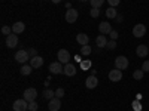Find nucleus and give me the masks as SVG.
Instances as JSON below:
<instances>
[{"label":"nucleus","mask_w":149,"mask_h":111,"mask_svg":"<svg viewBox=\"0 0 149 111\" xmlns=\"http://www.w3.org/2000/svg\"><path fill=\"white\" fill-rule=\"evenodd\" d=\"M2 34H5L6 37L12 34V27H8V25H3L2 27Z\"/></svg>","instance_id":"28"},{"label":"nucleus","mask_w":149,"mask_h":111,"mask_svg":"<svg viewBox=\"0 0 149 111\" xmlns=\"http://www.w3.org/2000/svg\"><path fill=\"white\" fill-rule=\"evenodd\" d=\"M116 19H118V21H116V22H122V16H121V15H119V14H118V16H116Z\"/></svg>","instance_id":"37"},{"label":"nucleus","mask_w":149,"mask_h":111,"mask_svg":"<svg viewBox=\"0 0 149 111\" xmlns=\"http://www.w3.org/2000/svg\"><path fill=\"white\" fill-rule=\"evenodd\" d=\"M142 70H143L145 73H149V61H145V62H143V65H142Z\"/></svg>","instance_id":"35"},{"label":"nucleus","mask_w":149,"mask_h":111,"mask_svg":"<svg viewBox=\"0 0 149 111\" xmlns=\"http://www.w3.org/2000/svg\"><path fill=\"white\" fill-rule=\"evenodd\" d=\"M115 68H118V70H125V68H128V58L127 56H124V55H119V56H116V59H115Z\"/></svg>","instance_id":"1"},{"label":"nucleus","mask_w":149,"mask_h":111,"mask_svg":"<svg viewBox=\"0 0 149 111\" xmlns=\"http://www.w3.org/2000/svg\"><path fill=\"white\" fill-rule=\"evenodd\" d=\"M64 93H66V92H64V89H63V88H58V89L55 90V96H57V98H63V96H64Z\"/></svg>","instance_id":"30"},{"label":"nucleus","mask_w":149,"mask_h":111,"mask_svg":"<svg viewBox=\"0 0 149 111\" xmlns=\"http://www.w3.org/2000/svg\"><path fill=\"white\" fill-rule=\"evenodd\" d=\"M109 80L110 82H121L122 80V71L118 70V68H113V70H110L109 71Z\"/></svg>","instance_id":"8"},{"label":"nucleus","mask_w":149,"mask_h":111,"mask_svg":"<svg viewBox=\"0 0 149 111\" xmlns=\"http://www.w3.org/2000/svg\"><path fill=\"white\" fill-rule=\"evenodd\" d=\"M148 53H149V47L146 45H139L137 47H136V55L137 56L145 58V56H148Z\"/></svg>","instance_id":"13"},{"label":"nucleus","mask_w":149,"mask_h":111,"mask_svg":"<svg viewBox=\"0 0 149 111\" xmlns=\"http://www.w3.org/2000/svg\"><path fill=\"white\" fill-rule=\"evenodd\" d=\"M43 98H45V99H48V101H51L52 98H55V90L46 89V90L43 92Z\"/></svg>","instance_id":"23"},{"label":"nucleus","mask_w":149,"mask_h":111,"mask_svg":"<svg viewBox=\"0 0 149 111\" xmlns=\"http://www.w3.org/2000/svg\"><path fill=\"white\" fill-rule=\"evenodd\" d=\"M48 108L49 111H58L61 108V101H60V98H52L51 101H48Z\"/></svg>","instance_id":"11"},{"label":"nucleus","mask_w":149,"mask_h":111,"mask_svg":"<svg viewBox=\"0 0 149 111\" xmlns=\"http://www.w3.org/2000/svg\"><path fill=\"white\" fill-rule=\"evenodd\" d=\"M12 108H14V111H27L29 110V102L24 99H17L14 104H12Z\"/></svg>","instance_id":"5"},{"label":"nucleus","mask_w":149,"mask_h":111,"mask_svg":"<svg viewBox=\"0 0 149 111\" xmlns=\"http://www.w3.org/2000/svg\"><path fill=\"white\" fill-rule=\"evenodd\" d=\"M133 36L137 37V39H140V37H143L146 34V25L145 24H136V25L133 27Z\"/></svg>","instance_id":"4"},{"label":"nucleus","mask_w":149,"mask_h":111,"mask_svg":"<svg viewBox=\"0 0 149 111\" xmlns=\"http://www.w3.org/2000/svg\"><path fill=\"white\" fill-rule=\"evenodd\" d=\"M81 2H88V0H81Z\"/></svg>","instance_id":"39"},{"label":"nucleus","mask_w":149,"mask_h":111,"mask_svg":"<svg viewBox=\"0 0 149 111\" xmlns=\"http://www.w3.org/2000/svg\"><path fill=\"white\" fill-rule=\"evenodd\" d=\"M90 15H91L93 18H98V16H100V9H97V8H91Z\"/></svg>","instance_id":"27"},{"label":"nucleus","mask_w":149,"mask_h":111,"mask_svg":"<svg viewBox=\"0 0 149 111\" xmlns=\"http://www.w3.org/2000/svg\"><path fill=\"white\" fill-rule=\"evenodd\" d=\"M95 45H97L98 47H106V45H107V39H106V36H103V34L97 36V39H95Z\"/></svg>","instance_id":"20"},{"label":"nucleus","mask_w":149,"mask_h":111,"mask_svg":"<svg viewBox=\"0 0 149 111\" xmlns=\"http://www.w3.org/2000/svg\"><path fill=\"white\" fill-rule=\"evenodd\" d=\"M76 42H78L81 46H85V45H88V42H90V37L86 36L85 33H79V34L76 36Z\"/></svg>","instance_id":"18"},{"label":"nucleus","mask_w":149,"mask_h":111,"mask_svg":"<svg viewBox=\"0 0 149 111\" xmlns=\"http://www.w3.org/2000/svg\"><path fill=\"white\" fill-rule=\"evenodd\" d=\"M17 45H18V34L12 33L10 36H8V37H6V46H8L9 49L17 47Z\"/></svg>","instance_id":"10"},{"label":"nucleus","mask_w":149,"mask_h":111,"mask_svg":"<svg viewBox=\"0 0 149 111\" xmlns=\"http://www.w3.org/2000/svg\"><path fill=\"white\" fill-rule=\"evenodd\" d=\"M51 2H52V3H60L61 0H51Z\"/></svg>","instance_id":"38"},{"label":"nucleus","mask_w":149,"mask_h":111,"mask_svg":"<svg viewBox=\"0 0 149 111\" xmlns=\"http://www.w3.org/2000/svg\"><path fill=\"white\" fill-rule=\"evenodd\" d=\"M133 108H134V111H142V104L139 101H134L133 102Z\"/></svg>","instance_id":"31"},{"label":"nucleus","mask_w":149,"mask_h":111,"mask_svg":"<svg viewBox=\"0 0 149 111\" xmlns=\"http://www.w3.org/2000/svg\"><path fill=\"white\" fill-rule=\"evenodd\" d=\"M98 31H100V34H103V36H107L112 31V25L107 21H103V22H100V25H98Z\"/></svg>","instance_id":"12"},{"label":"nucleus","mask_w":149,"mask_h":111,"mask_svg":"<svg viewBox=\"0 0 149 111\" xmlns=\"http://www.w3.org/2000/svg\"><path fill=\"white\" fill-rule=\"evenodd\" d=\"M24 30H26V24L22 21H17L12 25V33H15V34H21V33H24Z\"/></svg>","instance_id":"14"},{"label":"nucleus","mask_w":149,"mask_h":111,"mask_svg":"<svg viewBox=\"0 0 149 111\" xmlns=\"http://www.w3.org/2000/svg\"><path fill=\"white\" fill-rule=\"evenodd\" d=\"M33 70H34V68H33L31 65L22 64V67H21V74H22V76H30V73H31Z\"/></svg>","instance_id":"21"},{"label":"nucleus","mask_w":149,"mask_h":111,"mask_svg":"<svg viewBox=\"0 0 149 111\" xmlns=\"http://www.w3.org/2000/svg\"><path fill=\"white\" fill-rule=\"evenodd\" d=\"M30 65H31L33 68H40V67L43 65V58H42V56H34V58H31V59H30Z\"/></svg>","instance_id":"17"},{"label":"nucleus","mask_w":149,"mask_h":111,"mask_svg":"<svg viewBox=\"0 0 149 111\" xmlns=\"http://www.w3.org/2000/svg\"><path fill=\"white\" fill-rule=\"evenodd\" d=\"M22 98H24L27 102H33V101H36V98H37V90H36L34 88H29V89L24 90Z\"/></svg>","instance_id":"3"},{"label":"nucleus","mask_w":149,"mask_h":111,"mask_svg":"<svg viewBox=\"0 0 149 111\" xmlns=\"http://www.w3.org/2000/svg\"><path fill=\"white\" fill-rule=\"evenodd\" d=\"M57 56H58V61H60L61 64H69V61H70V53H69V51H66V49H60L58 53H57Z\"/></svg>","instance_id":"9"},{"label":"nucleus","mask_w":149,"mask_h":111,"mask_svg":"<svg viewBox=\"0 0 149 111\" xmlns=\"http://www.w3.org/2000/svg\"><path fill=\"white\" fill-rule=\"evenodd\" d=\"M29 55H30V58H34V56H37V51L36 49H29Z\"/></svg>","instance_id":"36"},{"label":"nucleus","mask_w":149,"mask_h":111,"mask_svg":"<svg viewBox=\"0 0 149 111\" xmlns=\"http://www.w3.org/2000/svg\"><path fill=\"white\" fill-rule=\"evenodd\" d=\"M106 16H107L109 19H116V16H118L116 8H112V6H109V8L106 9Z\"/></svg>","instance_id":"19"},{"label":"nucleus","mask_w":149,"mask_h":111,"mask_svg":"<svg viewBox=\"0 0 149 111\" xmlns=\"http://www.w3.org/2000/svg\"><path fill=\"white\" fill-rule=\"evenodd\" d=\"M63 70H64V64H61L60 61L49 64V73H51V74H61Z\"/></svg>","instance_id":"7"},{"label":"nucleus","mask_w":149,"mask_h":111,"mask_svg":"<svg viewBox=\"0 0 149 111\" xmlns=\"http://www.w3.org/2000/svg\"><path fill=\"white\" fill-rule=\"evenodd\" d=\"M63 73L66 74L67 77H73L74 74H76V67H74L73 64H64V70H63Z\"/></svg>","instance_id":"15"},{"label":"nucleus","mask_w":149,"mask_h":111,"mask_svg":"<svg viewBox=\"0 0 149 111\" xmlns=\"http://www.w3.org/2000/svg\"><path fill=\"white\" fill-rule=\"evenodd\" d=\"M91 67H93V62H91L90 59H84V61H81V68H82V70L86 71V70H90Z\"/></svg>","instance_id":"24"},{"label":"nucleus","mask_w":149,"mask_h":111,"mask_svg":"<svg viewBox=\"0 0 149 111\" xmlns=\"http://www.w3.org/2000/svg\"><path fill=\"white\" fill-rule=\"evenodd\" d=\"M37 108H39V105H37V102H36V101L29 102V111H37Z\"/></svg>","instance_id":"29"},{"label":"nucleus","mask_w":149,"mask_h":111,"mask_svg":"<svg viewBox=\"0 0 149 111\" xmlns=\"http://www.w3.org/2000/svg\"><path fill=\"white\" fill-rule=\"evenodd\" d=\"M78 16H79V14H78V10L76 9H67V12H66V21L69 22V24H73V22H76L78 21Z\"/></svg>","instance_id":"6"},{"label":"nucleus","mask_w":149,"mask_h":111,"mask_svg":"<svg viewBox=\"0 0 149 111\" xmlns=\"http://www.w3.org/2000/svg\"><path fill=\"white\" fill-rule=\"evenodd\" d=\"M97 84H98V79L95 77V76H90L88 79L85 80V86L88 89H94V88H97Z\"/></svg>","instance_id":"16"},{"label":"nucleus","mask_w":149,"mask_h":111,"mask_svg":"<svg viewBox=\"0 0 149 111\" xmlns=\"http://www.w3.org/2000/svg\"><path fill=\"white\" fill-rule=\"evenodd\" d=\"M109 36H110V39H112V40H116V39H118V36H119V34H118V31H115V30H112Z\"/></svg>","instance_id":"34"},{"label":"nucleus","mask_w":149,"mask_h":111,"mask_svg":"<svg viewBox=\"0 0 149 111\" xmlns=\"http://www.w3.org/2000/svg\"><path fill=\"white\" fill-rule=\"evenodd\" d=\"M106 47H107V49H115V47H116V40H110V42H107Z\"/></svg>","instance_id":"33"},{"label":"nucleus","mask_w":149,"mask_h":111,"mask_svg":"<svg viewBox=\"0 0 149 111\" xmlns=\"http://www.w3.org/2000/svg\"><path fill=\"white\" fill-rule=\"evenodd\" d=\"M90 3H91V8H97V9H100L102 5L104 3V0H90Z\"/></svg>","instance_id":"26"},{"label":"nucleus","mask_w":149,"mask_h":111,"mask_svg":"<svg viewBox=\"0 0 149 111\" xmlns=\"http://www.w3.org/2000/svg\"><path fill=\"white\" fill-rule=\"evenodd\" d=\"M107 3H109V6H112V8H116V6L121 3V0H107Z\"/></svg>","instance_id":"32"},{"label":"nucleus","mask_w":149,"mask_h":111,"mask_svg":"<svg viewBox=\"0 0 149 111\" xmlns=\"http://www.w3.org/2000/svg\"><path fill=\"white\" fill-rule=\"evenodd\" d=\"M29 59H31L30 55H29V51H24V49H21V51H18V52L15 53V61H17V62H19V64H26Z\"/></svg>","instance_id":"2"},{"label":"nucleus","mask_w":149,"mask_h":111,"mask_svg":"<svg viewBox=\"0 0 149 111\" xmlns=\"http://www.w3.org/2000/svg\"><path fill=\"white\" fill-rule=\"evenodd\" d=\"M143 76H145V71H143V70H136V71L133 73V79H134V80H142Z\"/></svg>","instance_id":"25"},{"label":"nucleus","mask_w":149,"mask_h":111,"mask_svg":"<svg viewBox=\"0 0 149 111\" xmlns=\"http://www.w3.org/2000/svg\"><path fill=\"white\" fill-rule=\"evenodd\" d=\"M93 52V47L90 46V45H85V46H81V53L84 55V56H88L90 53Z\"/></svg>","instance_id":"22"}]
</instances>
